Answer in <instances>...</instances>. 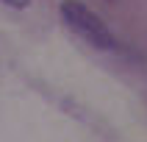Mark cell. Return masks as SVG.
<instances>
[{
  "label": "cell",
  "instance_id": "1",
  "mask_svg": "<svg viewBox=\"0 0 147 142\" xmlns=\"http://www.w3.org/2000/svg\"><path fill=\"white\" fill-rule=\"evenodd\" d=\"M61 17H64V22L69 25V31H75L83 42H89L92 48H100V50L117 48L114 33L108 31L106 22H103L97 14H92L83 3H78V0H64V3H61Z\"/></svg>",
  "mask_w": 147,
  "mask_h": 142
},
{
  "label": "cell",
  "instance_id": "2",
  "mask_svg": "<svg viewBox=\"0 0 147 142\" xmlns=\"http://www.w3.org/2000/svg\"><path fill=\"white\" fill-rule=\"evenodd\" d=\"M6 6H11V8H28L31 6V0H3Z\"/></svg>",
  "mask_w": 147,
  "mask_h": 142
}]
</instances>
